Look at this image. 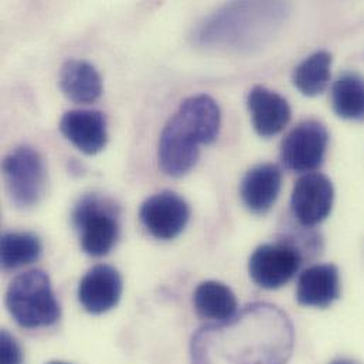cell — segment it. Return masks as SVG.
<instances>
[{
  "mask_svg": "<svg viewBox=\"0 0 364 364\" xmlns=\"http://www.w3.org/2000/svg\"><path fill=\"white\" fill-rule=\"evenodd\" d=\"M122 295L119 272L105 264L92 267L78 285V299L82 308L94 315H101L115 308Z\"/></svg>",
  "mask_w": 364,
  "mask_h": 364,
  "instance_id": "9",
  "label": "cell"
},
{
  "mask_svg": "<svg viewBox=\"0 0 364 364\" xmlns=\"http://www.w3.org/2000/svg\"><path fill=\"white\" fill-rule=\"evenodd\" d=\"M196 312L205 319L224 322L237 312V298L234 292L224 284L217 281H205L194 291Z\"/></svg>",
  "mask_w": 364,
  "mask_h": 364,
  "instance_id": "15",
  "label": "cell"
},
{
  "mask_svg": "<svg viewBox=\"0 0 364 364\" xmlns=\"http://www.w3.org/2000/svg\"><path fill=\"white\" fill-rule=\"evenodd\" d=\"M302 264L299 251L289 244H264L248 262L252 281L265 289H278L288 284Z\"/></svg>",
  "mask_w": 364,
  "mask_h": 364,
  "instance_id": "6",
  "label": "cell"
},
{
  "mask_svg": "<svg viewBox=\"0 0 364 364\" xmlns=\"http://www.w3.org/2000/svg\"><path fill=\"white\" fill-rule=\"evenodd\" d=\"M248 109L257 134L262 138L278 135L291 119V107L288 101L261 85L254 87L248 94Z\"/></svg>",
  "mask_w": 364,
  "mask_h": 364,
  "instance_id": "11",
  "label": "cell"
},
{
  "mask_svg": "<svg viewBox=\"0 0 364 364\" xmlns=\"http://www.w3.org/2000/svg\"><path fill=\"white\" fill-rule=\"evenodd\" d=\"M41 251V241L31 232H4L1 235L0 258L4 269H17L36 262Z\"/></svg>",
  "mask_w": 364,
  "mask_h": 364,
  "instance_id": "18",
  "label": "cell"
},
{
  "mask_svg": "<svg viewBox=\"0 0 364 364\" xmlns=\"http://www.w3.org/2000/svg\"><path fill=\"white\" fill-rule=\"evenodd\" d=\"M141 221L158 240H173L186 228L190 208L184 198L173 191H161L149 197L141 207Z\"/></svg>",
  "mask_w": 364,
  "mask_h": 364,
  "instance_id": "7",
  "label": "cell"
},
{
  "mask_svg": "<svg viewBox=\"0 0 364 364\" xmlns=\"http://www.w3.org/2000/svg\"><path fill=\"white\" fill-rule=\"evenodd\" d=\"M329 134L323 124L315 119L295 127L281 145L282 165L294 172H312L325 159Z\"/></svg>",
  "mask_w": 364,
  "mask_h": 364,
  "instance_id": "5",
  "label": "cell"
},
{
  "mask_svg": "<svg viewBox=\"0 0 364 364\" xmlns=\"http://www.w3.org/2000/svg\"><path fill=\"white\" fill-rule=\"evenodd\" d=\"M73 224L80 232L82 250L91 257H104L117 244L118 208L102 196L85 194L73 210Z\"/></svg>",
  "mask_w": 364,
  "mask_h": 364,
  "instance_id": "3",
  "label": "cell"
},
{
  "mask_svg": "<svg viewBox=\"0 0 364 364\" xmlns=\"http://www.w3.org/2000/svg\"><path fill=\"white\" fill-rule=\"evenodd\" d=\"M1 364H21L23 355L16 339L6 331L1 332Z\"/></svg>",
  "mask_w": 364,
  "mask_h": 364,
  "instance_id": "19",
  "label": "cell"
},
{
  "mask_svg": "<svg viewBox=\"0 0 364 364\" xmlns=\"http://www.w3.org/2000/svg\"><path fill=\"white\" fill-rule=\"evenodd\" d=\"M332 364H355L352 362H348V360H338V362H333Z\"/></svg>",
  "mask_w": 364,
  "mask_h": 364,
  "instance_id": "20",
  "label": "cell"
},
{
  "mask_svg": "<svg viewBox=\"0 0 364 364\" xmlns=\"http://www.w3.org/2000/svg\"><path fill=\"white\" fill-rule=\"evenodd\" d=\"M61 134L82 154L97 155L108 142L107 118L101 111L74 109L63 115Z\"/></svg>",
  "mask_w": 364,
  "mask_h": 364,
  "instance_id": "10",
  "label": "cell"
},
{
  "mask_svg": "<svg viewBox=\"0 0 364 364\" xmlns=\"http://www.w3.org/2000/svg\"><path fill=\"white\" fill-rule=\"evenodd\" d=\"M282 183L281 169L274 164H261L251 168L241 181L240 194L245 207L264 214L275 204Z\"/></svg>",
  "mask_w": 364,
  "mask_h": 364,
  "instance_id": "12",
  "label": "cell"
},
{
  "mask_svg": "<svg viewBox=\"0 0 364 364\" xmlns=\"http://www.w3.org/2000/svg\"><path fill=\"white\" fill-rule=\"evenodd\" d=\"M63 94L77 104L95 102L104 92V84L97 68L84 60H68L58 75Z\"/></svg>",
  "mask_w": 364,
  "mask_h": 364,
  "instance_id": "14",
  "label": "cell"
},
{
  "mask_svg": "<svg viewBox=\"0 0 364 364\" xmlns=\"http://www.w3.org/2000/svg\"><path fill=\"white\" fill-rule=\"evenodd\" d=\"M341 296L339 271L332 264L305 269L296 285V299L304 306L328 308Z\"/></svg>",
  "mask_w": 364,
  "mask_h": 364,
  "instance_id": "13",
  "label": "cell"
},
{
  "mask_svg": "<svg viewBox=\"0 0 364 364\" xmlns=\"http://www.w3.org/2000/svg\"><path fill=\"white\" fill-rule=\"evenodd\" d=\"M48 364H68V363H61V362H53V363H48Z\"/></svg>",
  "mask_w": 364,
  "mask_h": 364,
  "instance_id": "21",
  "label": "cell"
},
{
  "mask_svg": "<svg viewBox=\"0 0 364 364\" xmlns=\"http://www.w3.org/2000/svg\"><path fill=\"white\" fill-rule=\"evenodd\" d=\"M332 107L342 119L364 121V78L355 73L342 74L332 87Z\"/></svg>",
  "mask_w": 364,
  "mask_h": 364,
  "instance_id": "16",
  "label": "cell"
},
{
  "mask_svg": "<svg viewBox=\"0 0 364 364\" xmlns=\"http://www.w3.org/2000/svg\"><path fill=\"white\" fill-rule=\"evenodd\" d=\"M3 179L10 200L20 208L36 205L46 191L47 171L41 155L31 146L13 149L3 161Z\"/></svg>",
  "mask_w": 364,
  "mask_h": 364,
  "instance_id": "4",
  "label": "cell"
},
{
  "mask_svg": "<svg viewBox=\"0 0 364 364\" xmlns=\"http://www.w3.org/2000/svg\"><path fill=\"white\" fill-rule=\"evenodd\" d=\"M332 55L328 51H316L295 68V87L306 97L321 95L329 85Z\"/></svg>",
  "mask_w": 364,
  "mask_h": 364,
  "instance_id": "17",
  "label": "cell"
},
{
  "mask_svg": "<svg viewBox=\"0 0 364 364\" xmlns=\"http://www.w3.org/2000/svg\"><path fill=\"white\" fill-rule=\"evenodd\" d=\"M190 349L193 364H285L294 350V328L277 306L252 304L201 328Z\"/></svg>",
  "mask_w": 364,
  "mask_h": 364,
  "instance_id": "1",
  "label": "cell"
},
{
  "mask_svg": "<svg viewBox=\"0 0 364 364\" xmlns=\"http://www.w3.org/2000/svg\"><path fill=\"white\" fill-rule=\"evenodd\" d=\"M6 306L13 319L26 329L48 328L61 316L50 278L40 269L16 277L6 292Z\"/></svg>",
  "mask_w": 364,
  "mask_h": 364,
  "instance_id": "2",
  "label": "cell"
},
{
  "mask_svg": "<svg viewBox=\"0 0 364 364\" xmlns=\"http://www.w3.org/2000/svg\"><path fill=\"white\" fill-rule=\"evenodd\" d=\"M333 184L322 173H306L295 183L291 207L296 220L305 227L322 223L332 211Z\"/></svg>",
  "mask_w": 364,
  "mask_h": 364,
  "instance_id": "8",
  "label": "cell"
}]
</instances>
